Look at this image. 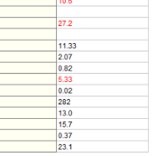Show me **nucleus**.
Segmentation results:
<instances>
[{
    "mask_svg": "<svg viewBox=\"0 0 153 156\" xmlns=\"http://www.w3.org/2000/svg\"><path fill=\"white\" fill-rule=\"evenodd\" d=\"M56 29H0V40H54Z\"/></svg>",
    "mask_w": 153,
    "mask_h": 156,
    "instance_id": "16",
    "label": "nucleus"
},
{
    "mask_svg": "<svg viewBox=\"0 0 153 156\" xmlns=\"http://www.w3.org/2000/svg\"><path fill=\"white\" fill-rule=\"evenodd\" d=\"M55 155L152 156V141H56Z\"/></svg>",
    "mask_w": 153,
    "mask_h": 156,
    "instance_id": "1",
    "label": "nucleus"
},
{
    "mask_svg": "<svg viewBox=\"0 0 153 156\" xmlns=\"http://www.w3.org/2000/svg\"><path fill=\"white\" fill-rule=\"evenodd\" d=\"M56 73H151V62L56 61Z\"/></svg>",
    "mask_w": 153,
    "mask_h": 156,
    "instance_id": "8",
    "label": "nucleus"
},
{
    "mask_svg": "<svg viewBox=\"0 0 153 156\" xmlns=\"http://www.w3.org/2000/svg\"><path fill=\"white\" fill-rule=\"evenodd\" d=\"M56 141H152L151 129H56Z\"/></svg>",
    "mask_w": 153,
    "mask_h": 156,
    "instance_id": "2",
    "label": "nucleus"
},
{
    "mask_svg": "<svg viewBox=\"0 0 153 156\" xmlns=\"http://www.w3.org/2000/svg\"><path fill=\"white\" fill-rule=\"evenodd\" d=\"M0 73H56V62H0Z\"/></svg>",
    "mask_w": 153,
    "mask_h": 156,
    "instance_id": "14",
    "label": "nucleus"
},
{
    "mask_svg": "<svg viewBox=\"0 0 153 156\" xmlns=\"http://www.w3.org/2000/svg\"><path fill=\"white\" fill-rule=\"evenodd\" d=\"M67 6H150V0H56Z\"/></svg>",
    "mask_w": 153,
    "mask_h": 156,
    "instance_id": "20",
    "label": "nucleus"
},
{
    "mask_svg": "<svg viewBox=\"0 0 153 156\" xmlns=\"http://www.w3.org/2000/svg\"><path fill=\"white\" fill-rule=\"evenodd\" d=\"M151 85H56V96H151Z\"/></svg>",
    "mask_w": 153,
    "mask_h": 156,
    "instance_id": "12",
    "label": "nucleus"
},
{
    "mask_svg": "<svg viewBox=\"0 0 153 156\" xmlns=\"http://www.w3.org/2000/svg\"><path fill=\"white\" fill-rule=\"evenodd\" d=\"M56 73H0V85H56Z\"/></svg>",
    "mask_w": 153,
    "mask_h": 156,
    "instance_id": "15",
    "label": "nucleus"
},
{
    "mask_svg": "<svg viewBox=\"0 0 153 156\" xmlns=\"http://www.w3.org/2000/svg\"><path fill=\"white\" fill-rule=\"evenodd\" d=\"M56 107H0V118H56Z\"/></svg>",
    "mask_w": 153,
    "mask_h": 156,
    "instance_id": "17",
    "label": "nucleus"
},
{
    "mask_svg": "<svg viewBox=\"0 0 153 156\" xmlns=\"http://www.w3.org/2000/svg\"><path fill=\"white\" fill-rule=\"evenodd\" d=\"M56 51H151V40L56 41Z\"/></svg>",
    "mask_w": 153,
    "mask_h": 156,
    "instance_id": "13",
    "label": "nucleus"
},
{
    "mask_svg": "<svg viewBox=\"0 0 153 156\" xmlns=\"http://www.w3.org/2000/svg\"><path fill=\"white\" fill-rule=\"evenodd\" d=\"M56 118H150L151 107H56Z\"/></svg>",
    "mask_w": 153,
    "mask_h": 156,
    "instance_id": "3",
    "label": "nucleus"
},
{
    "mask_svg": "<svg viewBox=\"0 0 153 156\" xmlns=\"http://www.w3.org/2000/svg\"><path fill=\"white\" fill-rule=\"evenodd\" d=\"M151 96H56V107H151Z\"/></svg>",
    "mask_w": 153,
    "mask_h": 156,
    "instance_id": "5",
    "label": "nucleus"
},
{
    "mask_svg": "<svg viewBox=\"0 0 153 156\" xmlns=\"http://www.w3.org/2000/svg\"><path fill=\"white\" fill-rule=\"evenodd\" d=\"M56 85H151V73H56Z\"/></svg>",
    "mask_w": 153,
    "mask_h": 156,
    "instance_id": "6",
    "label": "nucleus"
},
{
    "mask_svg": "<svg viewBox=\"0 0 153 156\" xmlns=\"http://www.w3.org/2000/svg\"><path fill=\"white\" fill-rule=\"evenodd\" d=\"M151 118H56V129H151Z\"/></svg>",
    "mask_w": 153,
    "mask_h": 156,
    "instance_id": "9",
    "label": "nucleus"
},
{
    "mask_svg": "<svg viewBox=\"0 0 153 156\" xmlns=\"http://www.w3.org/2000/svg\"><path fill=\"white\" fill-rule=\"evenodd\" d=\"M56 41L151 40L150 29H56Z\"/></svg>",
    "mask_w": 153,
    "mask_h": 156,
    "instance_id": "7",
    "label": "nucleus"
},
{
    "mask_svg": "<svg viewBox=\"0 0 153 156\" xmlns=\"http://www.w3.org/2000/svg\"><path fill=\"white\" fill-rule=\"evenodd\" d=\"M56 61L151 62V51H56Z\"/></svg>",
    "mask_w": 153,
    "mask_h": 156,
    "instance_id": "10",
    "label": "nucleus"
},
{
    "mask_svg": "<svg viewBox=\"0 0 153 156\" xmlns=\"http://www.w3.org/2000/svg\"><path fill=\"white\" fill-rule=\"evenodd\" d=\"M56 51H0V62H56Z\"/></svg>",
    "mask_w": 153,
    "mask_h": 156,
    "instance_id": "18",
    "label": "nucleus"
},
{
    "mask_svg": "<svg viewBox=\"0 0 153 156\" xmlns=\"http://www.w3.org/2000/svg\"><path fill=\"white\" fill-rule=\"evenodd\" d=\"M150 6H67L56 5V18L149 17Z\"/></svg>",
    "mask_w": 153,
    "mask_h": 156,
    "instance_id": "4",
    "label": "nucleus"
},
{
    "mask_svg": "<svg viewBox=\"0 0 153 156\" xmlns=\"http://www.w3.org/2000/svg\"><path fill=\"white\" fill-rule=\"evenodd\" d=\"M56 29H150V17L56 18Z\"/></svg>",
    "mask_w": 153,
    "mask_h": 156,
    "instance_id": "11",
    "label": "nucleus"
},
{
    "mask_svg": "<svg viewBox=\"0 0 153 156\" xmlns=\"http://www.w3.org/2000/svg\"><path fill=\"white\" fill-rule=\"evenodd\" d=\"M0 96H56V85H0Z\"/></svg>",
    "mask_w": 153,
    "mask_h": 156,
    "instance_id": "19",
    "label": "nucleus"
}]
</instances>
